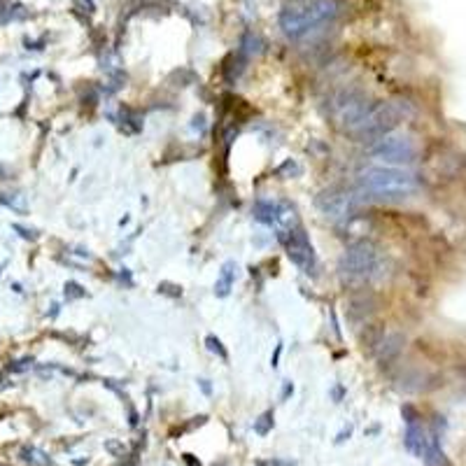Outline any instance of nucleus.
Here are the masks:
<instances>
[{
	"mask_svg": "<svg viewBox=\"0 0 466 466\" xmlns=\"http://www.w3.org/2000/svg\"><path fill=\"white\" fill-rule=\"evenodd\" d=\"M359 187L378 198H406L418 189V177L394 166H371L359 173Z\"/></svg>",
	"mask_w": 466,
	"mask_h": 466,
	"instance_id": "obj_1",
	"label": "nucleus"
},
{
	"mask_svg": "<svg viewBox=\"0 0 466 466\" xmlns=\"http://www.w3.org/2000/svg\"><path fill=\"white\" fill-rule=\"evenodd\" d=\"M340 14L338 0H317L305 7H285L278 17V24L287 37H303L310 30L331 24Z\"/></svg>",
	"mask_w": 466,
	"mask_h": 466,
	"instance_id": "obj_2",
	"label": "nucleus"
},
{
	"mask_svg": "<svg viewBox=\"0 0 466 466\" xmlns=\"http://www.w3.org/2000/svg\"><path fill=\"white\" fill-rule=\"evenodd\" d=\"M338 268L350 280H371L380 273L382 259L371 242H354L343 252Z\"/></svg>",
	"mask_w": 466,
	"mask_h": 466,
	"instance_id": "obj_3",
	"label": "nucleus"
},
{
	"mask_svg": "<svg viewBox=\"0 0 466 466\" xmlns=\"http://www.w3.org/2000/svg\"><path fill=\"white\" fill-rule=\"evenodd\" d=\"M371 108L373 105H369V100L359 93H343L333 100V119L343 131L354 135L366 121Z\"/></svg>",
	"mask_w": 466,
	"mask_h": 466,
	"instance_id": "obj_4",
	"label": "nucleus"
},
{
	"mask_svg": "<svg viewBox=\"0 0 466 466\" xmlns=\"http://www.w3.org/2000/svg\"><path fill=\"white\" fill-rule=\"evenodd\" d=\"M280 242L285 245L287 256H289L303 273H315L317 268V256L315 249H313V242L308 240L305 231L301 226H291L287 231H280L278 233Z\"/></svg>",
	"mask_w": 466,
	"mask_h": 466,
	"instance_id": "obj_5",
	"label": "nucleus"
},
{
	"mask_svg": "<svg viewBox=\"0 0 466 466\" xmlns=\"http://www.w3.org/2000/svg\"><path fill=\"white\" fill-rule=\"evenodd\" d=\"M315 205L324 217L333 219V222H343V219H350L354 215V210H357V196L352 191H347V189L331 187V189H324L317 196Z\"/></svg>",
	"mask_w": 466,
	"mask_h": 466,
	"instance_id": "obj_6",
	"label": "nucleus"
},
{
	"mask_svg": "<svg viewBox=\"0 0 466 466\" xmlns=\"http://www.w3.org/2000/svg\"><path fill=\"white\" fill-rule=\"evenodd\" d=\"M369 154L387 164H410L415 159V145L406 135H382L371 145Z\"/></svg>",
	"mask_w": 466,
	"mask_h": 466,
	"instance_id": "obj_7",
	"label": "nucleus"
},
{
	"mask_svg": "<svg viewBox=\"0 0 466 466\" xmlns=\"http://www.w3.org/2000/svg\"><path fill=\"white\" fill-rule=\"evenodd\" d=\"M399 117H401V112L394 103L373 105L369 117H366V121H364L361 128H359L354 135L361 140H378V138H382V135H387L389 131L396 126Z\"/></svg>",
	"mask_w": 466,
	"mask_h": 466,
	"instance_id": "obj_8",
	"label": "nucleus"
},
{
	"mask_svg": "<svg viewBox=\"0 0 466 466\" xmlns=\"http://www.w3.org/2000/svg\"><path fill=\"white\" fill-rule=\"evenodd\" d=\"M252 215H254L256 222H261V224H268V226H278L282 224L287 219V208L282 205V203H278V200H256L254 208H252Z\"/></svg>",
	"mask_w": 466,
	"mask_h": 466,
	"instance_id": "obj_9",
	"label": "nucleus"
},
{
	"mask_svg": "<svg viewBox=\"0 0 466 466\" xmlns=\"http://www.w3.org/2000/svg\"><path fill=\"white\" fill-rule=\"evenodd\" d=\"M236 264L233 261H229V264H224L222 266V273H219V280L217 285H215V294L217 296H226L231 291V285H233V280H236Z\"/></svg>",
	"mask_w": 466,
	"mask_h": 466,
	"instance_id": "obj_10",
	"label": "nucleus"
},
{
	"mask_svg": "<svg viewBox=\"0 0 466 466\" xmlns=\"http://www.w3.org/2000/svg\"><path fill=\"white\" fill-rule=\"evenodd\" d=\"M424 445H427V441H424L422 429H420L415 422H410L408 424V431H406V448L410 450L412 454H420V457H422Z\"/></svg>",
	"mask_w": 466,
	"mask_h": 466,
	"instance_id": "obj_11",
	"label": "nucleus"
},
{
	"mask_svg": "<svg viewBox=\"0 0 466 466\" xmlns=\"http://www.w3.org/2000/svg\"><path fill=\"white\" fill-rule=\"evenodd\" d=\"M424 461L427 466H448V459H445V454H443L441 445H438V438L434 436L429 441V445H424Z\"/></svg>",
	"mask_w": 466,
	"mask_h": 466,
	"instance_id": "obj_12",
	"label": "nucleus"
},
{
	"mask_svg": "<svg viewBox=\"0 0 466 466\" xmlns=\"http://www.w3.org/2000/svg\"><path fill=\"white\" fill-rule=\"evenodd\" d=\"M240 51L242 54H247V56L259 54L261 51V40L254 35V33H245L242 40H240Z\"/></svg>",
	"mask_w": 466,
	"mask_h": 466,
	"instance_id": "obj_13",
	"label": "nucleus"
},
{
	"mask_svg": "<svg viewBox=\"0 0 466 466\" xmlns=\"http://www.w3.org/2000/svg\"><path fill=\"white\" fill-rule=\"evenodd\" d=\"M21 459L24 461H30V464H37V466H47L49 464V457L44 452L35 448H24L21 450Z\"/></svg>",
	"mask_w": 466,
	"mask_h": 466,
	"instance_id": "obj_14",
	"label": "nucleus"
},
{
	"mask_svg": "<svg viewBox=\"0 0 466 466\" xmlns=\"http://www.w3.org/2000/svg\"><path fill=\"white\" fill-rule=\"evenodd\" d=\"M271 429H273V410H268V412H264L259 420H254V431L259 436H266Z\"/></svg>",
	"mask_w": 466,
	"mask_h": 466,
	"instance_id": "obj_15",
	"label": "nucleus"
},
{
	"mask_svg": "<svg viewBox=\"0 0 466 466\" xmlns=\"http://www.w3.org/2000/svg\"><path fill=\"white\" fill-rule=\"evenodd\" d=\"M205 343H208V350H210V352H217L222 359H229V354H226V350H224V345H222V340H219V338H215V336H208Z\"/></svg>",
	"mask_w": 466,
	"mask_h": 466,
	"instance_id": "obj_16",
	"label": "nucleus"
},
{
	"mask_svg": "<svg viewBox=\"0 0 466 466\" xmlns=\"http://www.w3.org/2000/svg\"><path fill=\"white\" fill-rule=\"evenodd\" d=\"M278 173H280V175H285V173H291V175H298V173H301V166H298L296 161H285V164L280 166Z\"/></svg>",
	"mask_w": 466,
	"mask_h": 466,
	"instance_id": "obj_17",
	"label": "nucleus"
},
{
	"mask_svg": "<svg viewBox=\"0 0 466 466\" xmlns=\"http://www.w3.org/2000/svg\"><path fill=\"white\" fill-rule=\"evenodd\" d=\"M68 294H73V296H84L82 287L75 285V282H68V285H66V296H68Z\"/></svg>",
	"mask_w": 466,
	"mask_h": 466,
	"instance_id": "obj_18",
	"label": "nucleus"
},
{
	"mask_svg": "<svg viewBox=\"0 0 466 466\" xmlns=\"http://www.w3.org/2000/svg\"><path fill=\"white\" fill-rule=\"evenodd\" d=\"M289 394H294V385H291V382H285V387H282V399H287Z\"/></svg>",
	"mask_w": 466,
	"mask_h": 466,
	"instance_id": "obj_19",
	"label": "nucleus"
},
{
	"mask_svg": "<svg viewBox=\"0 0 466 466\" xmlns=\"http://www.w3.org/2000/svg\"><path fill=\"white\" fill-rule=\"evenodd\" d=\"M350 434H352V429H350V427H347L345 431H340V434H338V438H336V443H343V441H345V438H350Z\"/></svg>",
	"mask_w": 466,
	"mask_h": 466,
	"instance_id": "obj_20",
	"label": "nucleus"
},
{
	"mask_svg": "<svg viewBox=\"0 0 466 466\" xmlns=\"http://www.w3.org/2000/svg\"><path fill=\"white\" fill-rule=\"evenodd\" d=\"M184 461H187L189 466H200V461L194 459V454H184Z\"/></svg>",
	"mask_w": 466,
	"mask_h": 466,
	"instance_id": "obj_21",
	"label": "nucleus"
},
{
	"mask_svg": "<svg viewBox=\"0 0 466 466\" xmlns=\"http://www.w3.org/2000/svg\"><path fill=\"white\" fill-rule=\"evenodd\" d=\"M271 466H294V461H271Z\"/></svg>",
	"mask_w": 466,
	"mask_h": 466,
	"instance_id": "obj_22",
	"label": "nucleus"
},
{
	"mask_svg": "<svg viewBox=\"0 0 466 466\" xmlns=\"http://www.w3.org/2000/svg\"><path fill=\"white\" fill-rule=\"evenodd\" d=\"M198 382H200V387H203V392H205V394H210V392H212L210 385H208V380H198Z\"/></svg>",
	"mask_w": 466,
	"mask_h": 466,
	"instance_id": "obj_23",
	"label": "nucleus"
}]
</instances>
